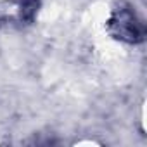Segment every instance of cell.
Wrapping results in <instances>:
<instances>
[{"label": "cell", "mask_w": 147, "mask_h": 147, "mask_svg": "<svg viewBox=\"0 0 147 147\" xmlns=\"http://www.w3.org/2000/svg\"><path fill=\"white\" fill-rule=\"evenodd\" d=\"M107 30L116 40H121L125 43H140L145 36L144 23L138 19L135 11L126 4L118 5L113 11L107 21Z\"/></svg>", "instance_id": "obj_1"}, {"label": "cell", "mask_w": 147, "mask_h": 147, "mask_svg": "<svg viewBox=\"0 0 147 147\" xmlns=\"http://www.w3.org/2000/svg\"><path fill=\"white\" fill-rule=\"evenodd\" d=\"M40 9V0H23L21 2V19L26 21V23H33L35 21V16Z\"/></svg>", "instance_id": "obj_2"}]
</instances>
